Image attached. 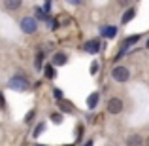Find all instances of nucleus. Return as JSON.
<instances>
[{
  "instance_id": "nucleus-1",
  "label": "nucleus",
  "mask_w": 149,
  "mask_h": 146,
  "mask_svg": "<svg viewBox=\"0 0 149 146\" xmlns=\"http://www.w3.org/2000/svg\"><path fill=\"white\" fill-rule=\"evenodd\" d=\"M123 108H125V104H123V99L121 97H109L108 102H106V110H108V114H111V116L121 114Z\"/></svg>"
},
{
  "instance_id": "nucleus-2",
  "label": "nucleus",
  "mask_w": 149,
  "mask_h": 146,
  "mask_svg": "<svg viewBox=\"0 0 149 146\" xmlns=\"http://www.w3.org/2000/svg\"><path fill=\"white\" fill-rule=\"evenodd\" d=\"M111 78L115 82H119V84H125V82L130 80V70L123 65H117V66H113V70H111Z\"/></svg>"
},
{
  "instance_id": "nucleus-3",
  "label": "nucleus",
  "mask_w": 149,
  "mask_h": 146,
  "mask_svg": "<svg viewBox=\"0 0 149 146\" xmlns=\"http://www.w3.org/2000/svg\"><path fill=\"white\" fill-rule=\"evenodd\" d=\"M21 30L25 34H34L38 30V19L32 17V15H26V17L21 19Z\"/></svg>"
},
{
  "instance_id": "nucleus-4",
  "label": "nucleus",
  "mask_w": 149,
  "mask_h": 146,
  "mask_svg": "<svg viewBox=\"0 0 149 146\" xmlns=\"http://www.w3.org/2000/svg\"><path fill=\"white\" fill-rule=\"evenodd\" d=\"M8 85H10L11 89H15V91H26V89H29V80L23 78V76H13Z\"/></svg>"
},
{
  "instance_id": "nucleus-5",
  "label": "nucleus",
  "mask_w": 149,
  "mask_h": 146,
  "mask_svg": "<svg viewBox=\"0 0 149 146\" xmlns=\"http://www.w3.org/2000/svg\"><path fill=\"white\" fill-rule=\"evenodd\" d=\"M127 146H143V137L140 133H132L127 137Z\"/></svg>"
},
{
  "instance_id": "nucleus-6",
  "label": "nucleus",
  "mask_w": 149,
  "mask_h": 146,
  "mask_svg": "<svg viewBox=\"0 0 149 146\" xmlns=\"http://www.w3.org/2000/svg\"><path fill=\"white\" fill-rule=\"evenodd\" d=\"M98 49H100V40L98 38H93V40H89L87 44H85V51H89V53H98Z\"/></svg>"
},
{
  "instance_id": "nucleus-7",
  "label": "nucleus",
  "mask_w": 149,
  "mask_h": 146,
  "mask_svg": "<svg viewBox=\"0 0 149 146\" xmlns=\"http://www.w3.org/2000/svg\"><path fill=\"white\" fill-rule=\"evenodd\" d=\"M66 63H68V55H66L64 51H57V53L53 55V65L62 66V65H66Z\"/></svg>"
},
{
  "instance_id": "nucleus-8",
  "label": "nucleus",
  "mask_w": 149,
  "mask_h": 146,
  "mask_svg": "<svg viewBox=\"0 0 149 146\" xmlns=\"http://www.w3.org/2000/svg\"><path fill=\"white\" fill-rule=\"evenodd\" d=\"M134 15H136V8H128V10L123 13V17H121V25H127L128 21H132Z\"/></svg>"
},
{
  "instance_id": "nucleus-9",
  "label": "nucleus",
  "mask_w": 149,
  "mask_h": 146,
  "mask_svg": "<svg viewBox=\"0 0 149 146\" xmlns=\"http://www.w3.org/2000/svg\"><path fill=\"white\" fill-rule=\"evenodd\" d=\"M98 99H100V93L98 91H95V93H91L87 99V106L89 108H96V104H98Z\"/></svg>"
},
{
  "instance_id": "nucleus-10",
  "label": "nucleus",
  "mask_w": 149,
  "mask_h": 146,
  "mask_svg": "<svg viewBox=\"0 0 149 146\" xmlns=\"http://www.w3.org/2000/svg\"><path fill=\"white\" fill-rule=\"evenodd\" d=\"M57 104H58V108H61L62 112H74V104H72V102H68V101H64V99L57 101Z\"/></svg>"
},
{
  "instance_id": "nucleus-11",
  "label": "nucleus",
  "mask_w": 149,
  "mask_h": 146,
  "mask_svg": "<svg viewBox=\"0 0 149 146\" xmlns=\"http://www.w3.org/2000/svg\"><path fill=\"white\" fill-rule=\"evenodd\" d=\"M4 8H6V10H17V8H21V2H19V0H13V2H4Z\"/></svg>"
},
{
  "instance_id": "nucleus-12",
  "label": "nucleus",
  "mask_w": 149,
  "mask_h": 146,
  "mask_svg": "<svg viewBox=\"0 0 149 146\" xmlns=\"http://www.w3.org/2000/svg\"><path fill=\"white\" fill-rule=\"evenodd\" d=\"M102 34H104V36L113 38L117 34V29H113V27H106V29H102Z\"/></svg>"
},
{
  "instance_id": "nucleus-13",
  "label": "nucleus",
  "mask_w": 149,
  "mask_h": 146,
  "mask_svg": "<svg viewBox=\"0 0 149 146\" xmlns=\"http://www.w3.org/2000/svg\"><path fill=\"white\" fill-rule=\"evenodd\" d=\"M45 76H47V78H55V70H53V66H51V65H45Z\"/></svg>"
},
{
  "instance_id": "nucleus-14",
  "label": "nucleus",
  "mask_w": 149,
  "mask_h": 146,
  "mask_svg": "<svg viewBox=\"0 0 149 146\" xmlns=\"http://www.w3.org/2000/svg\"><path fill=\"white\" fill-rule=\"evenodd\" d=\"M51 120H53V121H55V123H61V121H62V118H61V114H57V112H53V114H51Z\"/></svg>"
},
{
  "instance_id": "nucleus-15",
  "label": "nucleus",
  "mask_w": 149,
  "mask_h": 146,
  "mask_svg": "<svg viewBox=\"0 0 149 146\" xmlns=\"http://www.w3.org/2000/svg\"><path fill=\"white\" fill-rule=\"evenodd\" d=\"M44 127H45V123H40L36 127V131H34V137H38V135H42V131H44Z\"/></svg>"
},
{
  "instance_id": "nucleus-16",
  "label": "nucleus",
  "mask_w": 149,
  "mask_h": 146,
  "mask_svg": "<svg viewBox=\"0 0 149 146\" xmlns=\"http://www.w3.org/2000/svg\"><path fill=\"white\" fill-rule=\"evenodd\" d=\"M42 57H44V53H38V57H36V68H40V66H42Z\"/></svg>"
},
{
  "instance_id": "nucleus-17",
  "label": "nucleus",
  "mask_w": 149,
  "mask_h": 146,
  "mask_svg": "<svg viewBox=\"0 0 149 146\" xmlns=\"http://www.w3.org/2000/svg\"><path fill=\"white\" fill-rule=\"evenodd\" d=\"M98 72V63H93L91 65V74H96Z\"/></svg>"
},
{
  "instance_id": "nucleus-18",
  "label": "nucleus",
  "mask_w": 149,
  "mask_h": 146,
  "mask_svg": "<svg viewBox=\"0 0 149 146\" xmlns=\"http://www.w3.org/2000/svg\"><path fill=\"white\" fill-rule=\"evenodd\" d=\"M32 118H34V110H32V112H29V114H26V120H25V121H26V123H29V121L32 120Z\"/></svg>"
},
{
  "instance_id": "nucleus-19",
  "label": "nucleus",
  "mask_w": 149,
  "mask_h": 146,
  "mask_svg": "<svg viewBox=\"0 0 149 146\" xmlns=\"http://www.w3.org/2000/svg\"><path fill=\"white\" fill-rule=\"evenodd\" d=\"M0 106H4V93L0 91Z\"/></svg>"
},
{
  "instance_id": "nucleus-20",
  "label": "nucleus",
  "mask_w": 149,
  "mask_h": 146,
  "mask_svg": "<svg viewBox=\"0 0 149 146\" xmlns=\"http://www.w3.org/2000/svg\"><path fill=\"white\" fill-rule=\"evenodd\" d=\"M55 97H57V99H62V93H61V91L57 89V91H55Z\"/></svg>"
},
{
  "instance_id": "nucleus-21",
  "label": "nucleus",
  "mask_w": 149,
  "mask_h": 146,
  "mask_svg": "<svg viewBox=\"0 0 149 146\" xmlns=\"http://www.w3.org/2000/svg\"><path fill=\"white\" fill-rule=\"evenodd\" d=\"M143 146H149V137H146V139H143Z\"/></svg>"
},
{
  "instance_id": "nucleus-22",
  "label": "nucleus",
  "mask_w": 149,
  "mask_h": 146,
  "mask_svg": "<svg viewBox=\"0 0 149 146\" xmlns=\"http://www.w3.org/2000/svg\"><path fill=\"white\" fill-rule=\"evenodd\" d=\"M85 146H93V140H89V142H87V144H85Z\"/></svg>"
},
{
  "instance_id": "nucleus-23",
  "label": "nucleus",
  "mask_w": 149,
  "mask_h": 146,
  "mask_svg": "<svg viewBox=\"0 0 149 146\" xmlns=\"http://www.w3.org/2000/svg\"><path fill=\"white\" fill-rule=\"evenodd\" d=\"M34 146H47V144H34Z\"/></svg>"
}]
</instances>
